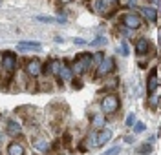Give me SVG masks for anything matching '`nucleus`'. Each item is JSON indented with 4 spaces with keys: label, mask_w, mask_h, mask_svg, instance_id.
I'll return each mask as SVG.
<instances>
[{
    "label": "nucleus",
    "mask_w": 161,
    "mask_h": 155,
    "mask_svg": "<svg viewBox=\"0 0 161 155\" xmlns=\"http://www.w3.org/2000/svg\"><path fill=\"white\" fill-rule=\"evenodd\" d=\"M8 155H24V146L19 142H11L8 146Z\"/></svg>",
    "instance_id": "nucleus-14"
},
{
    "label": "nucleus",
    "mask_w": 161,
    "mask_h": 155,
    "mask_svg": "<svg viewBox=\"0 0 161 155\" xmlns=\"http://www.w3.org/2000/svg\"><path fill=\"white\" fill-rule=\"evenodd\" d=\"M37 20L44 22V24H53V22H57V18H55V17H48V15H39Z\"/></svg>",
    "instance_id": "nucleus-17"
},
{
    "label": "nucleus",
    "mask_w": 161,
    "mask_h": 155,
    "mask_svg": "<svg viewBox=\"0 0 161 155\" xmlns=\"http://www.w3.org/2000/svg\"><path fill=\"white\" fill-rule=\"evenodd\" d=\"M148 48H150V42H148V39H145V37H141L139 40L136 42V53L139 57H145L148 53Z\"/></svg>",
    "instance_id": "nucleus-9"
},
{
    "label": "nucleus",
    "mask_w": 161,
    "mask_h": 155,
    "mask_svg": "<svg viewBox=\"0 0 161 155\" xmlns=\"http://www.w3.org/2000/svg\"><path fill=\"white\" fill-rule=\"evenodd\" d=\"M121 24L126 28V29H139L141 26H143V18H141L137 13H125L123 17H121Z\"/></svg>",
    "instance_id": "nucleus-2"
},
{
    "label": "nucleus",
    "mask_w": 161,
    "mask_h": 155,
    "mask_svg": "<svg viewBox=\"0 0 161 155\" xmlns=\"http://www.w3.org/2000/svg\"><path fill=\"white\" fill-rule=\"evenodd\" d=\"M125 142H128V144H132V142H134V139H132V137H125Z\"/></svg>",
    "instance_id": "nucleus-27"
},
{
    "label": "nucleus",
    "mask_w": 161,
    "mask_h": 155,
    "mask_svg": "<svg viewBox=\"0 0 161 155\" xmlns=\"http://www.w3.org/2000/svg\"><path fill=\"white\" fill-rule=\"evenodd\" d=\"M114 66H115L114 59H110V57H104V59L99 62V68H97V77H104V75H108L110 71H114Z\"/></svg>",
    "instance_id": "nucleus-6"
},
{
    "label": "nucleus",
    "mask_w": 161,
    "mask_h": 155,
    "mask_svg": "<svg viewBox=\"0 0 161 155\" xmlns=\"http://www.w3.org/2000/svg\"><path fill=\"white\" fill-rule=\"evenodd\" d=\"M104 44H106V39L104 37H97L95 40L88 42V46H104Z\"/></svg>",
    "instance_id": "nucleus-20"
},
{
    "label": "nucleus",
    "mask_w": 161,
    "mask_h": 155,
    "mask_svg": "<svg viewBox=\"0 0 161 155\" xmlns=\"http://www.w3.org/2000/svg\"><path fill=\"white\" fill-rule=\"evenodd\" d=\"M121 55H123V57H128V55H130V48H128V44H126V40H123L121 42Z\"/></svg>",
    "instance_id": "nucleus-19"
},
{
    "label": "nucleus",
    "mask_w": 161,
    "mask_h": 155,
    "mask_svg": "<svg viewBox=\"0 0 161 155\" xmlns=\"http://www.w3.org/2000/svg\"><path fill=\"white\" fill-rule=\"evenodd\" d=\"M92 62H93V55L92 53H80L79 57L73 60L71 71L75 73V75H84V73L90 70Z\"/></svg>",
    "instance_id": "nucleus-1"
},
{
    "label": "nucleus",
    "mask_w": 161,
    "mask_h": 155,
    "mask_svg": "<svg viewBox=\"0 0 161 155\" xmlns=\"http://www.w3.org/2000/svg\"><path fill=\"white\" fill-rule=\"evenodd\" d=\"M93 124H95V126H104V119H103L101 115H97L95 121H93Z\"/></svg>",
    "instance_id": "nucleus-25"
},
{
    "label": "nucleus",
    "mask_w": 161,
    "mask_h": 155,
    "mask_svg": "<svg viewBox=\"0 0 161 155\" xmlns=\"http://www.w3.org/2000/svg\"><path fill=\"white\" fill-rule=\"evenodd\" d=\"M152 4H156V6H158V0H152Z\"/></svg>",
    "instance_id": "nucleus-30"
},
{
    "label": "nucleus",
    "mask_w": 161,
    "mask_h": 155,
    "mask_svg": "<svg viewBox=\"0 0 161 155\" xmlns=\"http://www.w3.org/2000/svg\"><path fill=\"white\" fill-rule=\"evenodd\" d=\"M2 68H4V71H8V73L15 71L17 70V55L11 51L2 53Z\"/></svg>",
    "instance_id": "nucleus-4"
},
{
    "label": "nucleus",
    "mask_w": 161,
    "mask_h": 155,
    "mask_svg": "<svg viewBox=\"0 0 161 155\" xmlns=\"http://www.w3.org/2000/svg\"><path fill=\"white\" fill-rule=\"evenodd\" d=\"M20 132H22V128L19 126V122L8 121V133L9 135H20Z\"/></svg>",
    "instance_id": "nucleus-15"
},
{
    "label": "nucleus",
    "mask_w": 161,
    "mask_h": 155,
    "mask_svg": "<svg viewBox=\"0 0 161 155\" xmlns=\"http://www.w3.org/2000/svg\"><path fill=\"white\" fill-rule=\"evenodd\" d=\"M59 79H64V80H71V68L68 66V60L62 62V66H60V71H59Z\"/></svg>",
    "instance_id": "nucleus-12"
},
{
    "label": "nucleus",
    "mask_w": 161,
    "mask_h": 155,
    "mask_svg": "<svg viewBox=\"0 0 161 155\" xmlns=\"http://www.w3.org/2000/svg\"><path fill=\"white\" fill-rule=\"evenodd\" d=\"M40 48V42H26V40H20L19 42V49H35V51H39Z\"/></svg>",
    "instance_id": "nucleus-13"
},
{
    "label": "nucleus",
    "mask_w": 161,
    "mask_h": 155,
    "mask_svg": "<svg viewBox=\"0 0 161 155\" xmlns=\"http://www.w3.org/2000/svg\"><path fill=\"white\" fill-rule=\"evenodd\" d=\"M141 15L150 22H158V9L156 8H143L141 9Z\"/></svg>",
    "instance_id": "nucleus-11"
},
{
    "label": "nucleus",
    "mask_w": 161,
    "mask_h": 155,
    "mask_svg": "<svg viewBox=\"0 0 161 155\" xmlns=\"http://www.w3.org/2000/svg\"><path fill=\"white\" fill-rule=\"evenodd\" d=\"M148 104H150L152 108H156V106H158V95H156V93H152V95H150V99H148Z\"/></svg>",
    "instance_id": "nucleus-23"
},
{
    "label": "nucleus",
    "mask_w": 161,
    "mask_h": 155,
    "mask_svg": "<svg viewBox=\"0 0 161 155\" xmlns=\"http://www.w3.org/2000/svg\"><path fill=\"white\" fill-rule=\"evenodd\" d=\"M59 2H60V4H70L71 0H59Z\"/></svg>",
    "instance_id": "nucleus-29"
},
{
    "label": "nucleus",
    "mask_w": 161,
    "mask_h": 155,
    "mask_svg": "<svg viewBox=\"0 0 161 155\" xmlns=\"http://www.w3.org/2000/svg\"><path fill=\"white\" fill-rule=\"evenodd\" d=\"M33 148L44 153V152H48V150H50V142H48L44 137H37V139H33Z\"/></svg>",
    "instance_id": "nucleus-10"
},
{
    "label": "nucleus",
    "mask_w": 161,
    "mask_h": 155,
    "mask_svg": "<svg viewBox=\"0 0 161 155\" xmlns=\"http://www.w3.org/2000/svg\"><path fill=\"white\" fill-rule=\"evenodd\" d=\"M26 73L30 75V77H40V73H42V62H40V59H31V60H28V64H26Z\"/></svg>",
    "instance_id": "nucleus-5"
},
{
    "label": "nucleus",
    "mask_w": 161,
    "mask_h": 155,
    "mask_svg": "<svg viewBox=\"0 0 161 155\" xmlns=\"http://www.w3.org/2000/svg\"><path fill=\"white\" fill-rule=\"evenodd\" d=\"M106 6H108L106 0H97V2H95V9L99 11V13H104V11H106Z\"/></svg>",
    "instance_id": "nucleus-18"
},
{
    "label": "nucleus",
    "mask_w": 161,
    "mask_h": 155,
    "mask_svg": "<svg viewBox=\"0 0 161 155\" xmlns=\"http://www.w3.org/2000/svg\"><path fill=\"white\" fill-rule=\"evenodd\" d=\"M158 86H159V80H158V68H152L150 73H148V79H147V91L150 93V95L156 93Z\"/></svg>",
    "instance_id": "nucleus-7"
},
{
    "label": "nucleus",
    "mask_w": 161,
    "mask_h": 155,
    "mask_svg": "<svg viewBox=\"0 0 161 155\" xmlns=\"http://www.w3.org/2000/svg\"><path fill=\"white\" fill-rule=\"evenodd\" d=\"M145 130H147L145 122H136V124H134V133H143Z\"/></svg>",
    "instance_id": "nucleus-21"
},
{
    "label": "nucleus",
    "mask_w": 161,
    "mask_h": 155,
    "mask_svg": "<svg viewBox=\"0 0 161 155\" xmlns=\"http://www.w3.org/2000/svg\"><path fill=\"white\" fill-rule=\"evenodd\" d=\"M73 44H77V46H84V44H88V40H84V39H73Z\"/></svg>",
    "instance_id": "nucleus-26"
},
{
    "label": "nucleus",
    "mask_w": 161,
    "mask_h": 155,
    "mask_svg": "<svg viewBox=\"0 0 161 155\" xmlns=\"http://www.w3.org/2000/svg\"><path fill=\"white\" fill-rule=\"evenodd\" d=\"M119 152H121V148H119V146H114V148H110L108 152H104L103 155H115V153H119Z\"/></svg>",
    "instance_id": "nucleus-24"
},
{
    "label": "nucleus",
    "mask_w": 161,
    "mask_h": 155,
    "mask_svg": "<svg viewBox=\"0 0 161 155\" xmlns=\"http://www.w3.org/2000/svg\"><path fill=\"white\" fill-rule=\"evenodd\" d=\"M137 153L139 155H150L152 153V144H148V142L141 144L139 148H137Z\"/></svg>",
    "instance_id": "nucleus-16"
},
{
    "label": "nucleus",
    "mask_w": 161,
    "mask_h": 155,
    "mask_svg": "<svg viewBox=\"0 0 161 155\" xmlns=\"http://www.w3.org/2000/svg\"><path fill=\"white\" fill-rule=\"evenodd\" d=\"M136 124V113H128V117H126V122H125V126L126 128H132Z\"/></svg>",
    "instance_id": "nucleus-22"
},
{
    "label": "nucleus",
    "mask_w": 161,
    "mask_h": 155,
    "mask_svg": "<svg viewBox=\"0 0 161 155\" xmlns=\"http://www.w3.org/2000/svg\"><path fill=\"white\" fill-rule=\"evenodd\" d=\"M114 2H115V0H114Z\"/></svg>",
    "instance_id": "nucleus-31"
},
{
    "label": "nucleus",
    "mask_w": 161,
    "mask_h": 155,
    "mask_svg": "<svg viewBox=\"0 0 161 155\" xmlns=\"http://www.w3.org/2000/svg\"><path fill=\"white\" fill-rule=\"evenodd\" d=\"M112 135L114 133H112V130H108V128H103L101 132H97L95 133V148L97 146H104L112 139Z\"/></svg>",
    "instance_id": "nucleus-8"
},
{
    "label": "nucleus",
    "mask_w": 161,
    "mask_h": 155,
    "mask_svg": "<svg viewBox=\"0 0 161 155\" xmlns=\"http://www.w3.org/2000/svg\"><path fill=\"white\" fill-rule=\"evenodd\" d=\"M53 40H55V42H57V44H60V42H62V40H64V39H62V37H55V39H53Z\"/></svg>",
    "instance_id": "nucleus-28"
},
{
    "label": "nucleus",
    "mask_w": 161,
    "mask_h": 155,
    "mask_svg": "<svg viewBox=\"0 0 161 155\" xmlns=\"http://www.w3.org/2000/svg\"><path fill=\"white\" fill-rule=\"evenodd\" d=\"M101 108H103L104 113H108V115L115 113L117 108H119V99H117V95H114V93L106 95V97L101 101Z\"/></svg>",
    "instance_id": "nucleus-3"
}]
</instances>
